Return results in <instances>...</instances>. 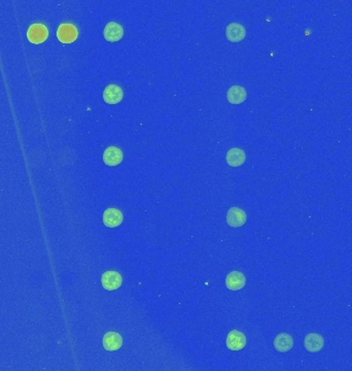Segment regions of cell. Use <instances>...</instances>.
Returning a JSON list of instances; mask_svg holds the SVG:
<instances>
[{
    "label": "cell",
    "mask_w": 352,
    "mask_h": 371,
    "mask_svg": "<svg viewBox=\"0 0 352 371\" xmlns=\"http://www.w3.org/2000/svg\"><path fill=\"white\" fill-rule=\"evenodd\" d=\"M304 346L310 353H317L324 346V339L319 334L310 333L305 337Z\"/></svg>",
    "instance_id": "13"
},
{
    "label": "cell",
    "mask_w": 352,
    "mask_h": 371,
    "mask_svg": "<svg viewBox=\"0 0 352 371\" xmlns=\"http://www.w3.org/2000/svg\"><path fill=\"white\" fill-rule=\"evenodd\" d=\"M123 284V277L118 271L109 270L102 274L101 285L107 291L118 290Z\"/></svg>",
    "instance_id": "2"
},
{
    "label": "cell",
    "mask_w": 352,
    "mask_h": 371,
    "mask_svg": "<svg viewBox=\"0 0 352 371\" xmlns=\"http://www.w3.org/2000/svg\"><path fill=\"white\" fill-rule=\"evenodd\" d=\"M124 92L118 85H108L103 92V99L108 104H118L122 101Z\"/></svg>",
    "instance_id": "8"
},
{
    "label": "cell",
    "mask_w": 352,
    "mask_h": 371,
    "mask_svg": "<svg viewBox=\"0 0 352 371\" xmlns=\"http://www.w3.org/2000/svg\"><path fill=\"white\" fill-rule=\"evenodd\" d=\"M226 344L231 350H240L246 345V337L242 332L238 330H233L228 334Z\"/></svg>",
    "instance_id": "5"
},
{
    "label": "cell",
    "mask_w": 352,
    "mask_h": 371,
    "mask_svg": "<svg viewBox=\"0 0 352 371\" xmlns=\"http://www.w3.org/2000/svg\"><path fill=\"white\" fill-rule=\"evenodd\" d=\"M103 223L108 228L119 227L124 220L123 213L118 209H107L103 214Z\"/></svg>",
    "instance_id": "6"
},
{
    "label": "cell",
    "mask_w": 352,
    "mask_h": 371,
    "mask_svg": "<svg viewBox=\"0 0 352 371\" xmlns=\"http://www.w3.org/2000/svg\"><path fill=\"white\" fill-rule=\"evenodd\" d=\"M246 90L241 86H233L227 92V99L232 104H241L246 100Z\"/></svg>",
    "instance_id": "16"
},
{
    "label": "cell",
    "mask_w": 352,
    "mask_h": 371,
    "mask_svg": "<svg viewBox=\"0 0 352 371\" xmlns=\"http://www.w3.org/2000/svg\"><path fill=\"white\" fill-rule=\"evenodd\" d=\"M246 284L245 275L240 271H233L226 277V287L231 291H238L244 288Z\"/></svg>",
    "instance_id": "11"
},
{
    "label": "cell",
    "mask_w": 352,
    "mask_h": 371,
    "mask_svg": "<svg viewBox=\"0 0 352 371\" xmlns=\"http://www.w3.org/2000/svg\"><path fill=\"white\" fill-rule=\"evenodd\" d=\"M103 34H104L105 40L109 43L119 42L120 40H122V38L124 35V28L119 23L109 22L105 26Z\"/></svg>",
    "instance_id": "9"
},
{
    "label": "cell",
    "mask_w": 352,
    "mask_h": 371,
    "mask_svg": "<svg viewBox=\"0 0 352 371\" xmlns=\"http://www.w3.org/2000/svg\"><path fill=\"white\" fill-rule=\"evenodd\" d=\"M226 36L232 43H239L246 36V29L239 23H231L226 28Z\"/></svg>",
    "instance_id": "7"
},
{
    "label": "cell",
    "mask_w": 352,
    "mask_h": 371,
    "mask_svg": "<svg viewBox=\"0 0 352 371\" xmlns=\"http://www.w3.org/2000/svg\"><path fill=\"white\" fill-rule=\"evenodd\" d=\"M226 161L232 167H239L246 161L245 152L239 147H233L228 151L226 155Z\"/></svg>",
    "instance_id": "14"
},
{
    "label": "cell",
    "mask_w": 352,
    "mask_h": 371,
    "mask_svg": "<svg viewBox=\"0 0 352 371\" xmlns=\"http://www.w3.org/2000/svg\"><path fill=\"white\" fill-rule=\"evenodd\" d=\"M102 344L106 350H109V351L119 350L123 345V338H122L121 334H119L116 332H107L103 336Z\"/></svg>",
    "instance_id": "12"
},
{
    "label": "cell",
    "mask_w": 352,
    "mask_h": 371,
    "mask_svg": "<svg viewBox=\"0 0 352 371\" xmlns=\"http://www.w3.org/2000/svg\"><path fill=\"white\" fill-rule=\"evenodd\" d=\"M124 154L121 149L116 146H108L103 153V161L108 166H116L122 163Z\"/></svg>",
    "instance_id": "10"
},
{
    "label": "cell",
    "mask_w": 352,
    "mask_h": 371,
    "mask_svg": "<svg viewBox=\"0 0 352 371\" xmlns=\"http://www.w3.org/2000/svg\"><path fill=\"white\" fill-rule=\"evenodd\" d=\"M48 36L49 30L43 24H32L27 31L28 41L34 45L43 44L45 41H47Z\"/></svg>",
    "instance_id": "1"
},
{
    "label": "cell",
    "mask_w": 352,
    "mask_h": 371,
    "mask_svg": "<svg viewBox=\"0 0 352 371\" xmlns=\"http://www.w3.org/2000/svg\"><path fill=\"white\" fill-rule=\"evenodd\" d=\"M226 220L229 226L238 228V227H242L246 223L247 216L243 210L239 208H231L228 211Z\"/></svg>",
    "instance_id": "4"
},
{
    "label": "cell",
    "mask_w": 352,
    "mask_h": 371,
    "mask_svg": "<svg viewBox=\"0 0 352 371\" xmlns=\"http://www.w3.org/2000/svg\"><path fill=\"white\" fill-rule=\"evenodd\" d=\"M274 347L280 353H285L294 347V338L287 333H280L274 339Z\"/></svg>",
    "instance_id": "15"
},
{
    "label": "cell",
    "mask_w": 352,
    "mask_h": 371,
    "mask_svg": "<svg viewBox=\"0 0 352 371\" xmlns=\"http://www.w3.org/2000/svg\"><path fill=\"white\" fill-rule=\"evenodd\" d=\"M79 35L76 27L72 24H61L57 29V38L63 44L73 43Z\"/></svg>",
    "instance_id": "3"
}]
</instances>
